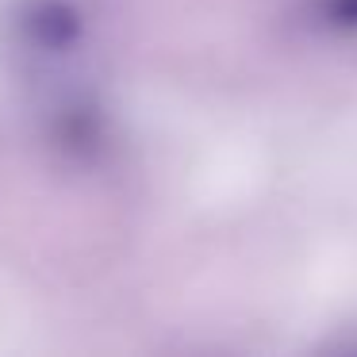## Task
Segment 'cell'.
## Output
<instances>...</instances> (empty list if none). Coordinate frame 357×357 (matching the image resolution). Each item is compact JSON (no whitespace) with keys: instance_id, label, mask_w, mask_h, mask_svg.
I'll use <instances>...</instances> for the list:
<instances>
[{"instance_id":"6da1fadb","label":"cell","mask_w":357,"mask_h":357,"mask_svg":"<svg viewBox=\"0 0 357 357\" xmlns=\"http://www.w3.org/2000/svg\"><path fill=\"white\" fill-rule=\"evenodd\" d=\"M81 20L73 0H31L20 16V31H24L27 47L43 50V54H66L81 43Z\"/></svg>"},{"instance_id":"7a4b0ae2","label":"cell","mask_w":357,"mask_h":357,"mask_svg":"<svg viewBox=\"0 0 357 357\" xmlns=\"http://www.w3.org/2000/svg\"><path fill=\"white\" fill-rule=\"evenodd\" d=\"M323 16L331 20V27L357 31V0H323Z\"/></svg>"}]
</instances>
